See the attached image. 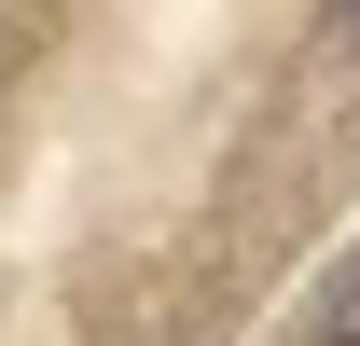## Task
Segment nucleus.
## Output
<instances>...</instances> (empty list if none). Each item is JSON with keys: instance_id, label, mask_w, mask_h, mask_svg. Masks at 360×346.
<instances>
[{"instance_id": "nucleus-1", "label": "nucleus", "mask_w": 360, "mask_h": 346, "mask_svg": "<svg viewBox=\"0 0 360 346\" xmlns=\"http://www.w3.org/2000/svg\"><path fill=\"white\" fill-rule=\"evenodd\" d=\"M319 346H360V277H333V291H319Z\"/></svg>"}, {"instance_id": "nucleus-2", "label": "nucleus", "mask_w": 360, "mask_h": 346, "mask_svg": "<svg viewBox=\"0 0 360 346\" xmlns=\"http://www.w3.org/2000/svg\"><path fill=\"white\" fill-rule=\"evenodd\" d=\"M333 28H347V42H360V0H333Z\"/></svg>"}]
</instances>
